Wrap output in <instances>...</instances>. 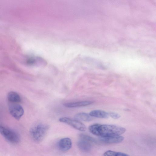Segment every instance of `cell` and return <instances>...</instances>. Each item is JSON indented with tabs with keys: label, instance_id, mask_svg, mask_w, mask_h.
<instances>
[{
	"label": "cell",
	"instance_id": "cell-1",
	"mask_svg": "<svg viewBox=\"0 0 156 156\" xmlns=\"http://www.w3.org/2000/svg\"><path fill=\"white\" fill-rule=\"evenodd\" d=\"M89 130L91 133L100 137L120 136L126 131L125 128L119 126L100 124H95L90 126Z\"/></svg>",
	"mask_w": 156,
	"mask_h": 156
},
{
	"label": "cell",
	"instance_id": "cell-4",
	"mask_svg": "<svg viewBox=\"0 0 156 156\" xmlns=\"http://www.w3.org/2000/svg\"><path fill=\"white\" fill-rule=\"evenodd\" d=\"M59 122L66 123L74 128L80 131L86 130V127L83 123L75 119L63 117L59 119Z\"/></svg>",
	"mask_w": 156,
	"mask_h": 156
},
{
	"label": "cell",
	"instance_id": "cell-11",
	"mask_svg": "<svg viewBox=\"0 0 156 156\" xmlns=\"http://www.w3.org/2000/svg\"><path fill=\"white\" fill-rule=\"evenodd\" d=\"M7 99L11 103H18L21 101L20 96L18 93L14 91H11L8 93Z\"/></svg>",
	"mask_w": 156,
	"mask_h": 156
},
{
	"label": "cell",
	"instance_id": "cell-13",
	"mask_svg": "<svg viewBox=\"0 0 156 156\" xmlns=\"http://www.w3.org/2000/svg\"><path fill=\"white\" fill-rule=\"evenodd\" d=\"M79 139L84 140L90 142L91 143H95V140L93 138L84 134H81L79 135Z\"/></svg>",
	"mask_w": 156,
	"mask_h": 156
},
{
	"label": "cell",
	"instance_id": "cell-5",
	"mask_svg": "<svg viewBox=\"0 0 156 156\" xmlns=\"http://www.w3.org/2000/svg\"><path fill=\"white\" fill-rule=\"evenodd\" d=\"M9 109L11 115L17 120H20L24 113L23 107L18 103H10Z\"/></svg>",
	"mask_w": 156,
	"mask_h": 156
},
{
	"label": "cell",
	"instance_id": "cell-15",
	"mask_svg": "<svg viewBox=\"0 0 156 156\" xmlns=\"http://www.w3.org/2000/svg\"><path fill=\"white\" fill-rule=\"evenodd\" d=\"M109 117L114 119H117L120 118L121 117L120 115L117 113L114 112H108Z\"/></svg>",
	"mask_w": 156,
	"mask_h": 156
},
{
	"label": "cell",
	"instance_id": "cell-7",
	"mask_svg": "<svg viewBox=\"0 0 156 156\" xmlns=\"http://www.w3.org/2000/svg\"><path fill=\"white\" fill-rule=\"evenodd\" d=\"M100 140L107 144H115L122 142L124 137L121 136H111L109 137H100Z\"/></svg>",
	"mask_w": 156,
	"mask_h": 156
},
{
	"label": "cell",
	"instance_id": "cell-10",
	"mask_svg": "<svg viewBox=\"0 0 156 156\" xmlns=\"http://www.w3.org/2000/svg\"><path fill=\"white\" fill-rule=\"evenodd\" d=\"M89 115L92 117L102 119H107L109 117L108 112L99 110L92 111L89 113Z\"/></svg>",
	"mask_w": 156,
	"mask_h": 156
},
{
	"label": "cell",
	"instance_id": "cell-12",
	"mask_svg": "<svg viewBox=\"0 0 156 156\" xmlns=\"http://www.w3.org/2000/svg\"><path fill=\"white\" fill-rule=\"evenodd\" d=\"M74 119L78 121L89 122L92 120V117L89 114L84 113L80 112L76 114L74 116Z\"/></svg>",
	"mask_w": 156,
	"mask_h": 156
},
{
	"label": "cell",
	"instance_id": "cell-16",
	"mask_svg": "<svg viewBox=\"0 0 156 156\" xmlns=\"http://www.w3.org/2000/svg\"><path fill=\"white\" fill-rule=\"evenodd\" d=\"M117 156H129L126 153L121 152H117Z\"/></svg>",
	"mask_w": 156,
	"mask_h": 156
},
{
	"label": "cell",
	"instance_id": "cell-6",
	"mask_svg": "<svg viewBox=\"0 0 156 156\" xmlns=\"http://www.w3.org/2000/svg\"><path fill=\"white\" fill-rule=\"evenodd\" d=\"M72 145V141L70 139L66 137L61 139L59 141L58 146L59 149L61 151H66L71 148Z\"/></svg>",
	"mask_w": 156,
	"mask_h": 156
},
{
	"label": "cell",
	"instance_id": "cell-14",
	"mask_svg": "<svg viewBox=\"0 0 156 156\" xmlns=\"http://www.w3.org/2000/svg\"><path fill=\"white\" fill-rule=\"evenodd\" d=\"M103 156H117V152L111 150H108L104 153Z\"/></svg>",
	"mask_w": 156,
	"mask_h": 156
},
{
	"label": "cell",
	"instance_id": "cell-2",
	"mask_svg": "<svg viewBox=\"0 0 156 156\" xmlns=\"http://www.w3.org/2000/svg\"><path fill=\"white\" fill-rule=\"evenodd\" d=\"M49 128V126L46 124L37 123L31 128L30 130V136L34 141L40 143L44 138Z\"/></svg>",
	"mask_w": 156,
	"mask_h": 156
},
{
	"label": "cell",
	"instance_id": "cell-9",
	"mask_svg": "<svg viewBox=\"0 0 156 156\" xmlns=\"http://www.w3.org/2000/svg\"><path fill=\"white\" fill-rule=\"evenodd\" d=\"M93 103V102L92 101H85L65 103L64 104V105L68 108H75L87 106L90 105Z\"/></svg>",
	"mask_w": 156,
	"mask_h": 156
},
{
	"label": "cell",
	"instance_id": "cell-3",
	"mask_svg": "<svg viewBox=\"0 0 156 156\" xmlns=\"http://www.w3.org/2000/svg\"><path fill=\"white\" fill-rule=\"evenodd\" d=\"M0 133L8 141L13 144H17L20 141L19 135L14 131L0 125Z\"/></svg>",
	"mask_w": 156,
	"mask_h": 156
},
{
	"label": "cell",
	"instance_id": "cell-8",
	"mask_svg": "<svg viewBox=\"0 0 156 156\" xmlns=\"http://www.w3.org/2000/svg\"><path fill=\"white\" fill-rule=\"evenodd\" d=\"M91 143L88 141L79 139V140L77 143V146L81 151L83 152H87L90 151L91 148Z\"/></svg>",
	"mask_w": 156,
	"mask_h": 156
}]
</instances>
